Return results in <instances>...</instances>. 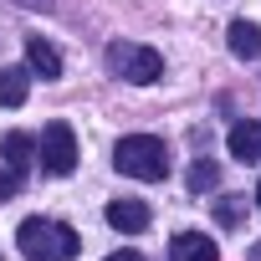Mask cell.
I'll return each mask as SVG.
<instances>
[{
    "mask_svg": "<svg viewBox=\"0 0 261 261\" xmlns=\"http://www.w3.org/2000/svg\"><path fill=\"white\" fill-rule=\"evenodd\" d=\"M21 256L26 261H72L77 256V230L72 225H62V220H46V215H31L26 225H21Z\"/></svg>",
    "mask_w": 261,
    "mask_h": 261,
    "instance_id": "6da1fadb",
    "label": "cell"
},
{
    "mask_svg": "<svg viewBox=\"0 0 261 261\" xmlns=\"http://www.w3.org/2000/svg\"><path fill=\"white\" fill-rule=\"evenodd\" d=\"M21 179H26V174H16V169H6V174H0V200H11V195L21 190Z\"/></svg>",
    "mask_w": 261,
    "mask_h": 261,
    "instance_id": "5bb4252c",
    "label": "cell"
},
{
    "mask_svg": "<svg viewBox=\"0 0 261 261\" xmlns=\"http://www.w3.org/2000/svg\"><path fill=\"white\" fill-rule=\"evenodd\" d=\"M108 261H144V256H139V251H113Z\"/></svg>",
    "mask_w": 261,
    "mask_h": 261,
    "instance_id": "9a60e30c",
    "label": "cell"
},
{
    "mask_svg": "<svg viewBox=\"0 0 261 261\" xmlns=\"http://www.w3.org/2000/svg\"><path fill=\"white\" fill-rule=\"evenodd\" d=\"M169 261H220V251L205 230H179L169 241Z\"/></svg>",
    "mask_w": 261,
    "mask_h": 261,
    "instance_id": "8992f818",
    "label": "cell"
},
{
    "mask_svg": "<svg viewBox=\"0 0 261 261\" xmlns=\"http://www.w3.org/2000/svg\"><path fill=\"white\" fill-rule=\"evenodd\" d=\"M31 97V77L21 72V67H6V72H0V102H6V108H21Z\"/></svg>",
    "mask_w": 261,
    "mask_h": 261,
    "instance_id": "30bf717a",
    "label": "cell"
},
{
    "mask_svg": "<svg viewBox=\"0 0 261 261\" xmlns=\"http://www.w3.org/2000/svg\"><path fill=\"white\" fill-rule=\"evenodd\" d=\"M26 11H51V0H21Z\"/></svg>",
    "mask_w": 261,
    "mask_h": 261,
    "instance_id": "2e32d148",
    "label": "cell"
},
{
    "mask_svg": "<svg viewBox=\"0 0 261 261\" xmlns=\"http://www.w3.org/2000/svg\"><path fill=\"white\" fill-rule=\"evenodd\" d=\"M41 169H46L51 179H67V174L77 169V134H72L62 118L41 128Z\"/></svg>",
    "mask_w": 261,
    "mask_h": 261,
    "instance_id": "277c9868",
    "label": "cell"
},
{
    "mask_svg": "<svg viewBox=\"0 0 261 261\" xmlns=\"http://www.w3.org/2000/svg\"><path fill=\"white\" fill-rule=\"evenodd\" d=\"M108 67H113V77H123V82L149 87V82H159L164 57H159L154 46H139V41H113V46H108Z\"/></svg>",
    "mask_w": 261,
    "mask_h": 261,
    "instance_id": "3957f363",
    "label": "cell"
},
{
    "mask_svg": "<svg viewBox=\"0 0 261 261\" xmlns=\"http://www.w3.org/2000/svg\"><path fill=\"white\" fill-rule=\"evenodd\" d=\"M215 179H220V164H215V159H195V169H190V190L205 195V190H215Z\"/></svg>",
    "mask_w": 261,
    "mask_h": 261,
    "instance_id": "7c38bea8",
    "label": "cell"
},
{
    "mask_svg": "<svg viewBox=\"0 0 261 261\" xmlns=\"http://www.w3.org/2000/svg\"><path fill=\"white\" fill-rule=\"evenodd\" d=\"M26 57H31L36 77H62V51H57L46 36H31V41H26Z\"/></svg>",
    "mask_w": 261,
    "mask_h": 261,
    "instance_id": "9c48e42d",
    "label": "cell"
},
{
    "mask_svg": "<svg viewBox=\"0 0 261 261\" xmlns=\"http://www.w3.org/2000/svg\"><path fill=\"white\" fill-rule=\"evenodd\" d=\"M230 51L241 57V62H256L261 57V26H251V21H230Z\"/></svg>",
    "mask_w": 261,
    "mask_h": 261,
    "instance_id": "ba28073f",
    "label": "cell"
},
{
    "mask_svg": "<svg viewBox=\"0 0 261 261\" xmlns=\"http://www.w3.org/2000/svg\"><path fill=\"white\" fill-rule=\"evenodd\" d=\"M256 205H261V185H256Z\"/></svg>",
    "mask_w": 261,
    "mask_h": 261,
    "instance_id": "ac0fdd59",
    "label": "cell"
},
{
    "mask_svg": "<svg viewBox=\"0 0 261 261\" xmlns=\"http://www.w3.org/2000/svg\"><path fill=\"white\" fill-rule=\"evenodd\" d=\"M0 154H6V169H16V174H26V164H31V154H36V144H31L26 134H6V144H0Z\"/></svg>",
    "mask_w": 261,
    "mask_h": 261,
    "instance_id": "8fae6325",
    "label": "cell"
},
{
    "mask_svg": "<svg viewBox=\"0 0 261 261\" xmlns=\"http://www.w3.org/2000/svg\"><path fill=\"white\" fill-rule=\"evenodd\" d=\"M113 164H118V174H128V179H164L169 174V149H164V139H154V134H128V139H118V149H113Z\"/></svg>",
    "mask_w": 261,
    "mask_h": 261,
    "instance_id": "7a4b0ae2",
    "label": "cell"
},
{
    "mask_svg": "<svg viewBox=\"0 0 261 261\" xmlns=\"http://www.w3.org/2000/svg\"><path fill=\"white\" fill-rule=\"evenodd\" d=\"M241 215H246L241 195H225V200H215V220H220V225H241Z\"/></svg>",
    "mask_w": 261,
    "mask_h": 261,
    "instance_id": "4fadbf2b",
    "label": "cell"
},
{
    "mask_svg": "<svg viewBox=\"0 0 261 261\" xmlns=\"http://www.w3.org/2000/svg\"><path fill=\"white\" fill-rule=\"evenodd\" d=\"M251 261H261V241H256V246H251Z\"/></svg>",
    "mask_w": 261,
    "mask_h": 261,
    "instance_id": "e0dca14e",
    "label": "cell"
},
{
    "mask_svg": "<svg viewBox=\"0 0 261 261\" xmlns=\"http://www.w3.org/2000/svg\"><path fill=\"white\" fill-rule=\"evenodd\" d=\"M108 225L123 230V236H139V230L149 225V205H144V200H113V205H108Z\"/></svg>",
    "mask_w": 261,
    "mask_h": 261,
    "instance_id": "52a82bcc",
    "label": "cell"
},
{
    "mask_svg": "<svg viewBox=\"0 0 261 261\" xmlns=\"http://www.w3.org/2000/svg\"><path fill=\"white\" fill-rule=\"evenodd\" d=\"M230 159H241V164H261V118H241L236 128H230Z\"/></svg>",
    "mask_w": 261,
    "mask_h": 261,
    "instance_id": "5b68a950",
    "label": "cell"
}]
</instances>
